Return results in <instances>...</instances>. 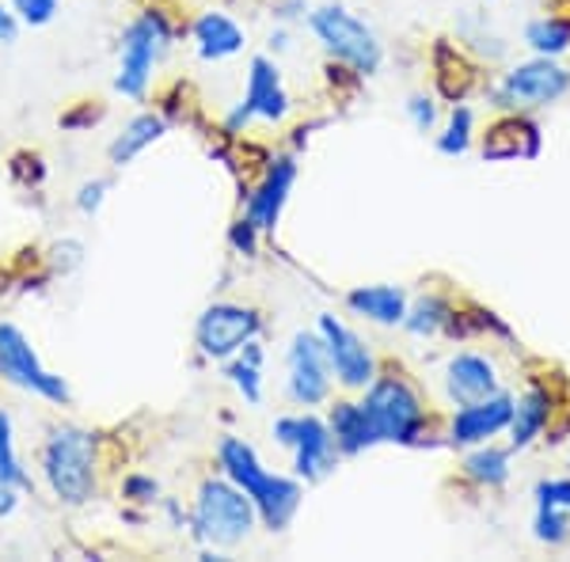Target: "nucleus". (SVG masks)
<instances>
[{
	"instance_id": "39448f33",
	"label": "nucleus",
	"mask_w": 570,
	"mask_h": 562,
	"mask_svg": "<svg viewBox=\"0 0 570 562\" xmlns=\"http://www.w3.org/2000/svg\"><path fill=\"white\" fill-rule=\"evenodd\" d=\"M171 46V23L164 12H141L122 31V50H118V77L115 88L130 99H141L149 91L153 66Z\"/></svg>"
},
{
	"instance_id": "9b49d317",
	"label": "nucleus",
	"mask_w": 570,
	"mask_h": 562,
	"mask_svg": "<svg viewBox=\"0 0 570 562\" xmlns=\"http://www.w3.org/2000/svg\"><path fill=\"white\" fill-rule=\"evenodd\" d=\"M316 335L324 338L335 381L351 392L370 388L376 381V357H373V349L362 343V335H354V331L346 327L343 319L331 316V312H324V316L316 319Z\"/></svg>"
},
{
	"instance_id": "b1692460",
	"label": "nucleus",
	"mask_w": 570,
	"mask_h": 562,
	"mask_svg": "<svg viewBox=\"0 0 570 562\" xmlns=\"http://www.w3.org/2000/svg\"><path fill=\"white\" fill-rule=\"evenodd\" d=\"M403 327H407V335L415 338H434L441 331H449V335H456V312L453 304L445 297H438V293H426V297H419L415 304H407V316H403Z\"/></svg>"
},
{
	"instance_id": "f03ea898",
	"label": "nucleus",
	"mask_w": 570,
	"mask_h": 562,
	"mask_svg": "<svg viewBox=\"0 0 570 562\" xmlns=\"http://www.w3.org/2000/svg\"><path fill=\"white\" fill-rule=\"evenodd\" d=\"M255 521H259V510L233 479H206L198 486L190 529L206 548H236L255 532Z\"/></svg>"
},
{
	"instance_id": "20e7f679",
	"label": "nucleus",
	"mask_w": 570,
	"mask_h": 562,
	"mask_svg": "<svg viewBox=\"0 0 570 562\" xmlns=\"http://www.w3.org/2000/svg\"><path fill=\"white\" fill-rule=\"evenodd\" d=\"M362 411L376 433V445H419L426 430V407L403 376H376L365 388Z\"/></svg>"
},
{
	"instance_id": "a19ab883",
	"label": "nucleus",
	"mask_w": 570,
	"mask_h": 562,
	"mask_svg": "<svg viewBox=\"0 0 570 562\" xmlns=\"http://www.w3.org/2000/svg\"><path fill=\"white\" fill-rule=\"evenodd\" d=\"M271 50H289V34H285V31H278V34H271Z\"/></svg>"
},
{
	"instance_id": "9d476101",
	"label": "nucleus",
	"mask_w": 570,
	"mask_h": 562,
	"mask_svg": "<svg viewBox=\"0 0 570 562\" xmlns=\"http://www.w3.org/2000/svg\"><path fill=\"white\" fill-rule=\"evenodd\" d=\"M0 376L50 403H69V384L39 362V354L16 324H0Z\"/></svg>"
},
{
	"instance_id": "c9c22d12",
	"label": "nucleus",
	"mask_w": 570,
	"mask_h": 562,
	"mask_svg": "<svg viewBox=\"0 0 570 562\" xmlns=\"http://www.w3.org/2000/svg\"><path fill=\"white\" fill-rule=\"evenodd\" d=\"M228 239H233V247L240 255H255V247H259V228H255L247 217H240L233 225V233H228Z\"/></svg>"
},
{
	"instance_id": "ea45409f",
	"label": "nucleus",
	"mask_w": 570,
	"mask_h": 562,
	"mask_svg": "<svg viewBox=\"0 0 570 562\" xmlns=\"http://www.w3.org/2000/svg\"><path fill=\"white\" fill-rule=\"evenodd\" d=\"M305 12H308L305 0H285V4L274 8V16H278V20H301Z\"/></svg>"
},
{
	"instance_id": "c85d7f7f",
	"label": "nucleus",
	"mask_w": 570,
	"mask_h": 562,
	"mask_svg": "<svg viewBox=\"0 0 570 562\" xmlns=\"http://www.w3.org/2000/svg\"><path fill=\"white\" fill-rule=\"evenodd\" d=\"M532 536L548 548L570 540V510H556V505H537V521H532Z\"/></svg>"
},
{
	"instance_id": "412c9836",
	"label": "nucleus",
	"mask_w": 570,
	"mask_h": 562,
	"mask_svg": "<svg viewBox=\"0 0 570 562\" xmlns=\"http://www.w3.org/2000/svg\"><path fill=\"white\" fill-rule=\"evenodd\" d=\"M301 497H305V491H301L297 479L289 475H274L271 486L255 497V510H259V521L266 524L271 532H285L289 529V521L297 517L301 510Z\"/></svg>"
},
{
	"instance_id": "2eb2a0df",
	"label": "nucleus",
	"mask_w": 570,
	"mask_h": 562,
	"mask_svg": "<svg viewBox=\"0 0 570 562\" xmlns=\"http://www.w3.org/2000/svg\"><path fill=\"white\" fill-rule=\"evenodd\" d=\"M293 183H297V160H293V156H278V160H271V168H266L263 183L252 190V198H247V209H244V217L252 220L259 233H271V228L278 225L285 201H289Z\"/></svg>"
},
{
	"instance_id": "6e6552de",
	"label": "nucleus",
	"mask_w": 570,
	"mask_h": 562,
	"mask_svg": "<svg viewBox=\"0 0 570 562\" xmlns=\"http://www.w3.org/2000/svg\"><path fill=\"white\" fill-rule=\"evenodd\" d=\"M259 331H263L259 312L247 308V304L220 300V304H209L198 316L195 343L206 362H228V357L240 354L252 338H259Z\"/></svg>"
},
{
	"instance_id": "f8f14e48",
	"label": "nucleus",
	"mask_w": 570,
	"mask_h": 562,
	"mask_svg": "<svg viewBox=\"0 0 570 562\" xmlns=\"http://www.w3.org/2000/svg\"><path fill=\"white\" fill-rule=\"evenodd\" d=\"M289 115V91L282 85V72L271 58H252L247 66V91L228 115V134H240L247 122L263 118V122H282Z\"/></svg>"
},
{
	"instance_id": "58836bf2",
	"label": "nucleus",
	"mask_w": 570,
	"mask_h": 562,
	"mask_svg": "<svg viewBox=\"0 0 570 562\" xmlns=\"http://www.w3.org/2000/svg\"><path fill=\"white\" fill-rule=\"evenodd\" d=\"M16 34H20V20H16V12H8V8H0V42H16Z\"/></svg>"
},
{
	"instance_id": "bb28decb",
	"label": "nucleus",
	"mask_w": 570,
	"mask_h": 562,
	"mask_svg": "<svg viewBox=\"0 0 570 562\" xmlns=\"http://www.w3.org/2000/svg\"><path fill=\"white\" fill-rule=\"evenodd\" d=\"M525 46L537 58H563L570 50V20H563V16H537V20H529Z\"/></svg>"
},
{
	"instance_id": "aec40b11",
	"label": "nucleus",
	"mask_w": 570,
	"mask_h": 562,
	"mask_svg": "<svg viewBox=\"0 0 570 562\" xmlns=\"http://www.w3.org/2000/svg\"><path fill=\"white\" fill-rule=\"evenodd\" d=\"M327 430L343 456H357L376 445V433L370 426V418H365L362 403H354V400H338L335 407L327 411Z\"/></svg>"
},
{
	"instance_id": "f3484780",
	"label": "nucleus",
	"mask_w": 570,
	"mask_h": 562,
	"mask_svg": "<svg viewBox=\"0 0 570 562\" xmlns=\"http://www.w3.org/2000/svg\"><path fill=\"white\" fill-rule=\"evenodd\" d=\"M190 34H195V50L202 61H228L247 46L244 27L228 12H202Z\"/></svg>"
},
{
	"instance_id": "a211bd4d",
	"label": "nucleus",
	"mask_w": 570,
	"mask_h": 562,
	"mask_svg": "<svg viewBox=\"0 0 570 562\" xmlns=\"http://www.w3.org/2000/svg\"><path fill=\"white\" fill-rule=\"evenodd\" d=\"M407 304L411 300L400 285H357V289L346 293V308L381 327H403Z\"/></svg>"
},
{
	"instance_id": "7ed1b4c3",
	"label": "nucleus",
	"mask_w": 570,
	"mask_h": 562,
	"mask_svg": "<svg viewBox=\"0 0 570 562\" xmlns=\"http://www.w3.org/2000/svg\"><path fill=\"white\" fill-rule=\"evenodd\" d=\"M308 27H312V34H316V42L324 46L338 66L362 72V77L381 69V61H384L381 39H376L373 27L365 23L362 16H354L346 4L324 0L316 12H308Z\"/></svg>"
},
{
	"instance_id": "473e14b6",
	"label": "nucleus",
	"mask_w": 570,
	"mask_h": 562,
	"mask_svg": "<svg viewBox=\"0 0 570 562\" xmlns=\"http://www.w3.org/2000/svg\"><path fill=\"white\" fill-rule=\"evenodd\" d=\"M50 263H53V270H58V274L77 270V266L85 263V247H80L77 239H61V244L50 247Z\"/></svg>"
},
{
	"instance_id": "4468645a",
	"label": "nucleus",
	"mask_w": 570,
	"mask_h": 562,
	"mask_svg": "<svg viewBox=\"0 0 570 562\" xmlns=\"http://www.w3.org/2000/svg\"><path fill=\"white\" fill-rule=\"evenodd\" d=\"M441 384H445V400L453 403V407H468V403H480L487 395L502 392L499 365L487 354H453Z\"/></svg>"
},
{
	"instance_id": "c756f323",
	"label": "nucleus",
	"mask_w": 570,
	"mask_h": 562,
	"mask_svg": "<svg viewBox=\"0 0 570 562\" xmlns=\"http://www.w3.org/2000/svg\"><path fill=\"white\" fill-rule=\"evenodd\" d=\"M0 479H8V483H16L20 491L31 486V479H27L20 456H16V441H12V418H8L4 411H0Z\"/></svg>"
},
{
	"instance_id": "393cba45",
	"label": "nucleus",
	"mask_w": 570,
	"mask_h": 562,
	"mask_svg": "<svg viewBox=\"0 0 570 562\" xmlns=\"http://www.w3.org/2000/svg\"><path fill=\"white\" fill-rule=\"evenodd\" d=\"M464 475L472 483L487 486V491L502 486L510 479V448H494L491 441L487 445H472V453L464 456Z\"/></svg>"
},
{
	"instance_id": "f257e3e1",
	"label": "nucleus",
	"mask_w": 570,
	"mask_h": 562,
	"mask_svg": "<svg viewBox=\"0 0 570 562\" xmlns=\"http://www.w3.org/2000/svg\"><path fill=\"white\" fill-rule=\"evenodd\" d=\"M42 479L61 505H85L96 494V437L80 426H58L42 445Z\"/></svg>"
},
{
	"instance_id": "423d86ee",
	"label": "nucleus",
	"mask_w": 570,
	"mask_h": 562,
	"mask_svg": "<svg viewBox=\"0 0 570 562\" xmlns=\"http://www.w3.org/2000/svg\"><path fill=\"white\" fill-rule=\"evenodd\" d=\"M570 91V69L559 66V58H537L518 61L499 85L491 88V99L499 110H537L548 103H559Z\"/></svg>"
},
{
	"instance_id": "cd10ccee",
	"label": "nucleus",
	"mask_w": 570,
	"mask_h": 562,
	"mask_svg": "<svg viewBox=\"0 0 570 562\" xmlns=\"http://www.w3.org/2000/svg\"><path fill=\"white\" fill-rule=\"evenodd\" d=\"M472 137H475V115L472 107L456 103L453 115L445 122V134H438V152L441 156H464L472 149Z\"/></svg>"
},
{
	"instance_id": "1a4fd4ad",
	"label": "nucleus",
	"mask_w": 570,
	"mask_h": 562,
	"mask_svg": "<svg viewBox=\"0 0 570 562\" xmlns=\"http://www.w3.org/2000/svg\"><path fill=\"white\" fill-rule=\"evenodd\" d=\"M285 368H289V381H285V392L297 407H320V403L331 400V362L324 338L316 331H297L289 343V354H285Z\"/></svg>"
},
{
	"instance_id": "f704fd0d",
	"label": "nucleus",
	"mask_w": 570,
	"mask_h": 562,
	"mask_svg": "<svg viewBox=\"0 0 570 562\" xmlns=\"http://www.w3.org/2000/svg\"><path fill=\"white\" fill-rule=\"evenodd\" d=\"M122 494L130 497V502H137V505H149V502H156L160 486H156V479H149V475H130L122 483Z\"/></svg>"
},
{
	"instance_id": "e433bc0d",
	"label": "nucleus",
	"mask_w": 570,
	"mask_h": 562,
	"mask_svg": "<svg viewBox=\"0 0 570 562\" xmlns=\"http://www.w3.org/2000/svg\"><path fill=\"white\" fill-rule=\"evenodd\" d=\"M104 198H107V183H104V179L85 183V187H80V195H77L80 214H96V209L104 206Z\"/></svg>"
},
{
	"instance_id": "6ab92c4d",
	"label": "nucleus",
	"mask_w": 570,
	"mask_h": 562,
	"mask_svg": "<svg viewBox=\"0 0 570 562\" xmlns=\"http://www.w3.org/2000/svg\"><path fill=\"white\" fill-rule=\"evenodd\" d=\"M217 464H220V472H225V479H233L240 491L252 497H259L266 486H271V472L263 467V460L255 456V448L247 445V441H240V437H225L217 445Z\"/></svg>"
},
{
	"instance_id": "ddd939ff",
	"label": "nucleus",
	"mask_w": 570,
	"mask_h": 562,
	"mask_svg": "<svg viewBox=\"0 0 570 562\" xmlns=\"http://www.w3.org/2000/svg\"><path fill=\"white\" fill-rule=\"evenodd\" d=\"M513 418V395L510 392H494L480 403H468V407H456V414L449 418V445L456 448H472V445H487L491 437L510 426Z\"/></svg>"
},
{
	"instance_id": "4be33fe9",
	"label": "nucleus",
	"mask_w": 570,
	"mask_h": 562,
	"mask_svg": "<svg viewBox=\"0 0 570 562\" xmlns=\"http://www.w3.org/2000/svg\"><path fill=\"white\" fill-rule=\"evenodd\" d=\"M551 422V395L544 388H529L521 400H513L510 418V448H529Z\"/></svg>"
},
{
	"instance_id": "0eeeda50",
	"label": "nucleus",
	"mask_w": 570,
	"mask_h": 562,
	"mask_svg": "<svg viewBox=\"0 0 570 562\" xmlns=\"http://www.w3.org/2000/svg\"><path fill=\"white\" fill-rule=\"evenodd\" d=\"M274 441L282 448L293 453V472H297L305 483H316L324 479L338 460V448H335V437L327 430V418L320 414H285V418L274 422Z\"/></svg>"
},
{
	"instance_id": "dca6fc26",
	"label": "nucleus",
	"mask_w": 570,
	"mask_h": 562,
	"mask_svg": "<svg viewBox=\"0 0 570 562\" xmlns=\"http://www.w3.org/2000/svg\"><path fill=\"white\" fill-rule=\"evenodd\" d=\"M483 160L502 164V160H537L540 156V126L525 115H505L502 122H494L483 137Z\"/></svg>"
},
{
	"instance_id": "4c0bfd02",
	"label": "nucleus",
	"mask_w": 570,
	"mask_h": 562,
	"mask_svg": "<svg viewBox=\"0 0 570 562\" xmlns=\"http://www.w3.org/2000/svg\"><path fill=\"white\" fill-rule=\"evenodd\" d=\"M16 510H20V486L8 483V479H0V521L12 517Z\"/></svg>"
},
{
	"instance_id": "a878e982",
	"label": "nucleus",
	"mask_w": 570,
	"mask_h": 562,
	"mask_svg": "<svg viewBox=\"0 0 570 562\" xmlns=\"http://www.w3.org/2000/svg\"><path fill=\"white\" fill-rule=\"evenodd\" d=\"M228 381L252 407L263 403V346L255 338L236 357H228Z\"/></svg>"
},
{
	"instance_id": "5701e85b",
	"label": "nucleus",
	"mask_w": 570,
	"mask_h": 562,
	"mask_svg": "<svg viewBox=\"0 0 570 562\" xmlns=\"http://www.w3.org/2000/svg\"><path fill=\"white\" fill-rule=\"evenodd\" d=\"M168 134V122H164L160 115H153V110H145V115H137L130 126H126L122 134L110 141V149H107V156H110V164L115 168H126V164L134 160V156H141L149 145H156L160 137Z\"/></svg>"
},
{
	"instance_id": "7c9ffc66",
	"label": "nucleus",
	"mask_w": 570,
	"mask_h": 562,
	"mask_svg": "<svg viewBox=\"0 0 570 562\" xmlns=\"http://www.w3.org/2000/svg\"><path fill=\"white\" fill-rule=\"evenodd\" d=\"M61 0H12V12L23 27H46L58 16Z\"/></svg>"
},
{
	"instance_id": "2f4dec72",
	"label": "nucleus",
	"mask_w": 570,
	"mask_h": 562,
	"mask_svg": "<svg viewBox=\"0 0 570 562\" xmlns=\"http://www.w3.org/2000/svg\"><path fill=\"white\" fill-rule=\"evenodd\" d=\"M407 118L415 122V130L419 134H430L438 126V103H434V96H411L407 99Z\"/></svg>"
},
{
	"instance_id": "72a5a7b5",
	"label": "nucleus",
	"mask_w": 570,
	"mask_h": 562,
	"mask_svg": "<svg viewBox=\"0 0 570 562\" xmlns=\"http://www.w3.org/2000/svg\"><path fill=\"white\" fill-rule=\"evenodd\" d=\"M537 505L570 510V479H544V483H537Z\"/></svg>"
}]
</instances>
